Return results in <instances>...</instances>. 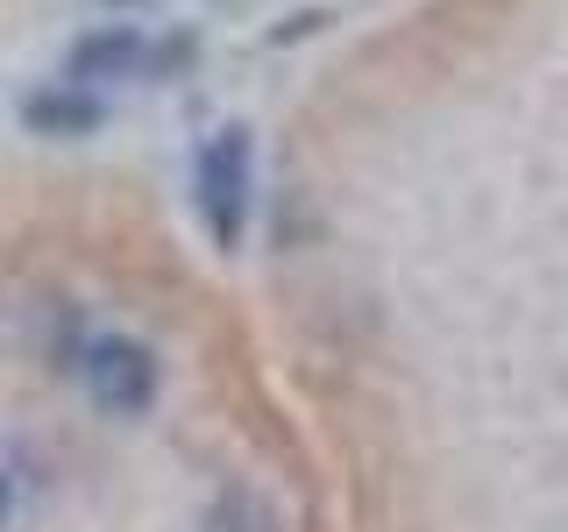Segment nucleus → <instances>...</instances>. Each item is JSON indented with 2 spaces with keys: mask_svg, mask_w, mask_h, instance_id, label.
<instances>
[{
  "mask_svg": "<svg viewBox=\"0 0 568 532\" xmlns=\"http://www.w3.org/2000/svg\"><path fill=\"white\" fill-rule=\"evenodd\" d=\"M235 263L342 532H568V0L327 58Z\"/></svg>",
  "mask_w": 568,
  "mask_h": 532,
  "instance_id": "f257e3e1",
  "label": "nucleus"
},
{
  "mask_svg": "<svg viewBox=\"0 0 568 532\" xmlns=\"http://www.w3.org/2000/svg\"><path fill=\"white\" fill-rule=\"evenodd\" d=\"M0 532H342L242 263L135 164L0 171Z\"/></svg>",
  "mask_w": 568,
  "mask_h": 532,
  "instance_id": "f03ea898",
  "label": "nucleus"
}]
</instances>
